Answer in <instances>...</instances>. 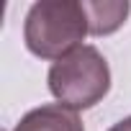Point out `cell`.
<instances>
[{
  "label": "cell",
  "mask_w": 131,
  "mask_h": 131,
  "mask_svg": "<svg viewBox=\"0 0 131 131\" xmlns=\"http://www.w3.org/2000/svg\"><path fill=\"white\" fill-rule=\"evenodd\" d=\"M90 34L88 13L77 0H39L26 13L23 41L39 59H62Z\"/></svg>",
  "instance_id": "6da1fadb"
},
{
  "label": "cell",
  "mask_w": 131,
  "mask_h": 131,
  "mask_svg": "<svg viewBox=\"0 0 131 131\" xmlns=\"http://www.w3.org/2000/svg\"><path fill=\"white\" fill-rule=\"evenodd\" d=\"M46 82L49 93L62 105L72 111H88L108 95L111 67L95 46L82 44L51 64Z\"/></svg>",
  "instance_id": "7a4b0ae2"
},
{
  "label": "cell",
  "mask_w": 131,
  "mask_h": 131,
  "mask_svg": "<svg viewBox=\"0 0 131 131\" xmlns=\"http://www.w3.org/2000/svg\"><path fill=\"white\" fill-rule=\"evenodd\" d=\"M13 131H85L77 111L62 105V103H46L34 111H28Z\"/></svg>",
  "instance_id": "3957f363"
},
{
  "label": "cell",
  "mask_w": 131,
  "mask_h": 131,
  "mask_svg": "<svg viewBox=\"0 0 131 131\" xmlns=\"http://www.w3.org/2000/svg\"><path fill=\"white\" fill-rule=\"evenodd\" d=\"M82 8L88 13V23H90V34L93 36H108L113 31H118L131 10L128 0H82Z\"/></svg>",
  "instance_id": "277c9868"
},
{
  "label": "cell",
  "mask_w": 131,
  "mask_h": 131,
  "mask_svg": "<svg viewBox=\"0 0 131 131\" xmlns=\"http://www.w3.org/2000/svg\"><path fill=\"white\" fill-rule=\"evenodd\" d=\"M108 131H131V116L123 118V121H118V123H113Z\"/></svg>",
  "instance_id": "5b68a950"
}]
</instances>
